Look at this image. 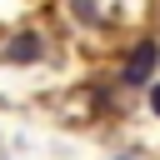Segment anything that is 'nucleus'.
I'll return each mask as SVG.
<instances>
[{"instance_id":"obj_1","label":"nucleus","mask_w":160,"mask_h":160,"mask_svg":"<svg viewBox=\"0 0 160 160\" xmlns=\"http://www.w3.org/2000/svg\"><path fill=\"white\" fill-rule=\"evenodd\" d=\"M155 60H160V45H155V40H140V45L130 50V60H125L120 80H125V85H145V80H150V70H155Z\"/></svg>"},{"instance_id":"obj_2","label":"nucleus","mask_w":160,"mask_h":160,"mask_svg":"<svg viewBox=\"0 0 160 160\" xmlns=\"http://www.w3.org/2000/svg\"><path fill=\"white\" fill-rule=\"evenodd\" d=\"M5 60H10V65H30V60H40V35H35V30L15 35V40L5 45Z\"/></svg>"},{"instance_id":"obj_3","label":"nucleus","mask_w":160,"mask_h":160,"mask_svg":"<svg viewBox=\"0 0 160 160\" xmlns=\"http://www.w3.org/2000/svg\"><path fill=\"white\" fill-rule=\"evenodd\" d=\"M150 110H155V115H160V80H155V85H150Z\"/></svg>"}]
</instances>
